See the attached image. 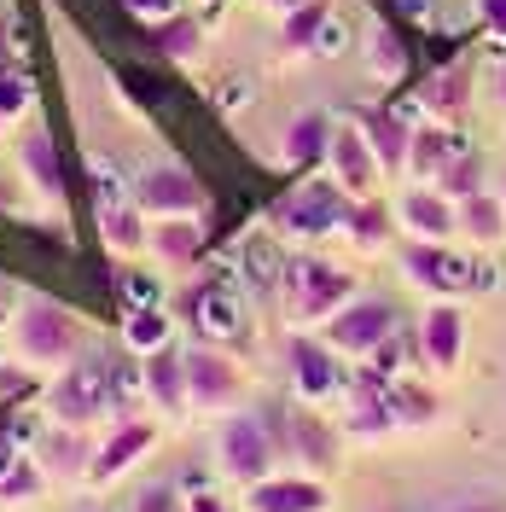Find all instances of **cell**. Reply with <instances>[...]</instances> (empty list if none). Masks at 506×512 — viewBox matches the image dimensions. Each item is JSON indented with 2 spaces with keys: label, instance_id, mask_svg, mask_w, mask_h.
<instances>
[{
  "label": "cell",
  "instance_id": "obj_36",
  "mask_svg": "<svg viewBox=\"0 0 506 512\" xmlns=\"http://www.w3.org/2000/svg\"><path fill=\"white\" fill-rule=\"evenodd\" d=\"M437 187H443L448 198H454V204H460V198H472V192H483V163L472 158V146H466L460 158L448 163V169H443V181H437Z\"/></svg>",
  "mask_w": 506,
  "mask_h": 512
},
{
  "label": "cell",
  "instance_id": "obj_27",
  "mask_svg": "<svg viewBox=\"0 0 506 512\" xmlns=\"http://www.w3.org/2000/svg\"><path fill=\"white\" fill-rule=\"evenodd\" d=\"M41 466H53V472H88L94 454H88L82 425H53V431H41Z\"/></svg>",
  "mask_w": 506,
  "mask_h": 512
},
{
  "label": "cell",
  "instance_id": "obj_54",
  "mask_svg": "<svg viewBox=\"0 0 506 512\" xmlns=\"http://www.w3.org/2000/svg\"><path fill=\"white\" fill-rule=\"evenodd\" d=\"M501 198H506V187H501Z\"/></svg>",
  "mask_w": 506,
  "mask_h": 512
},
{
  "label": "cell",
  "instance_id": "obj_50",
  "mask_svg": "<svg viewBox=\"0 0 506 512\" xmlns=\"http://www.w3.org/2000/svg\"><path fill=\"white\" fill-rule=\"evenodd\" d=\"M268 6H274V12H291V6H303V0H268Z\"/></svg>",
  "mask_w": 506,
  "mask_h": 512
},
{
  "label": "cell",
  "instance_id": "obj_15",
  "mask_svg": "<svg viewBox=\"0 0 506 512\" xmlns=\"http://www.w3.org/2000/svg\"><path fill=\"white\" fill-rule=\"evenodd\" d=\"M396 222L408 227L413 239H431V245H443L460 233V204L448 198L443 187L437 192H402V204H396Z\"/></svg>",
  "mask_w": 506,
  "mask_h": 512
},
{
  "label": "cell",
  "instance_id": "obj_17",
  "mask_svg": "<svg viewBox=\"0 0 506 512\" xmlns=\"http://www.w3.org/2000/svg\"><path fill=\"white\" fill-rule=\"evenodd\" d=\"M466 152V140L443 123H419L408 134V175L413 181H443V169Z\"/></svg>",
  "mask_w": 506,
  "mask_h": 512
},
{
  "label": "cell",
  "instance_id": "obj_6",
  "mask_svg": "<svg viewBox=\"0 0 506 512\" xmlns=\"http://www.w3.org/2000/svg\"><path fill=\"white\" fill-rule=\"evenodd\" d=\"M134 204L146 210V222H175V216H204L210 192L187 163H152L134 175Z\"/></svg>",
  "mask_w": 506,
  "mask_h": 512
},
{
  "label": "cell",
  "instance_id": "obj_19",
  "mask_svg": "<svg viewBox=\"0 0 506 512\" xmlns=\"http://www.w3.org/2000/svg\"><path fill=\"white\" fill-rule=\"evenodd\" d=\"M18 169H24V181H30L41 198H53V204L64 198V158H59V146H53L47 128L24 134V146H18Z\"/></svg>",
  "mask_w": 506,
  "mask_h": 512
},
{
  "label": "cell",
  "instance_id": "obj_31",
  "mask_svg": "<svg viewBox=\"0 0 506 512\" xmlns=\"http://www.w3.org/2000/svg\"><path fill=\"white\" fill-rule=\"evenodd\" d=\"M326 12H332L326 0H303V6H291V12H285V30H280V47H285V53H309Z\"/></svg>",
  "mask_w": 506,
  "mask_h": 512
},
{
  "label": "cell",
  "instance_id": "obj_23",
  "mask_svg": "<svg viewBox=\"0 0 506 512\" xmlns=\"http://www.w3.org/2000/svg\"><path fill=\"white\" fill-rule=\"evenodd\" d=\"M175 344V320H169V309H128L123 315V350L128 355H158Z\"/></svg>",
  "mask_w": 506,
  "mask_h": 512
},
{
  "label": "cell",
  "instance_id": "obj_30",
  "mask_svg": "<svg viewBox=\"0 0 506 512\" xmlns=\"http://www.w3.org/2000/svg\"><path fill=\"white\" fill-rule=\"evenodd\" d=\"M390 227H396V210H384L379 198H355V210H349V239L361 245V251H379L384 239H390Z\"/></svg>",
  "mask_w": 506,
  "mask_h": 512
},
{
  "label": "cell",
  "instance_id": "obj_51",
  "mask_svg": "<svg viewBox=\"0 0 506 512\" xmlns=\"http://www.w3.org/2000/svg\"><path fill=\"white\" fill-rule=\"evenodd\" d=\"M6 18H12V12H6V0H0V30H6Z\"/></svg>",
  "mask_w": 506,
  "mask_h": 512
},
{
  "label": "cell",
  "instance_id": "obj_35",
  "mask_svg": "<svg viewBox=\"0 0 506 512\" xmlns=\"http://www.w3.org/2000/svg\"><path fill=\"white\" fill-rule=\"evenodd\" d=\"M30 105H35L30 70H24V64H6V70H0V117L18 123V117H30Z\"/></svg>",
  "mask_w": 506,
  "mask_h": 512
},
{
  "label": "cell",
  "instance_id": "obj_11",
  "mask_svg": "<svg viewBox=\"0 0 506 512\" xmlns=\"http://www.w3.org/2000/svg\"><path fill=\"white\" fill-rule=\"evenodd\" d=\"M326 169H332V181H338L349 198H373V192H379L384 163H379V152L367 146V134H361V123H355V117L332 128V152H326Z\"/></svg>",
  "mask_w": 506,
  "mask_h": 512
},
{
  "label": "cell",
  "instance_id": "obj_40",
  "mask_svg": "<svg viewBox=\"0 0 506 512\" xmlns=\"http://www.w3.org/2000/svg\"><path fill=\"white\" fill-rule=\"evenodd\" d=\"M140 396H146V367H140V355L111 361V402L128 408V402H140Z\"/></svg>",
  "mask_w": 506,
  "mask_h": 512
},
{
  "label": "cell",
  "instance_id": "obj_39",
  "mask_svg": "<svg viewBox=\"0 0 506 512\" xmlns=\"http://www.w3.org/2000/svg\"><path fill=\"white\" fill-rule=\"evenodd\" d=\"M251 99H256L251 76H222V82L210 88V105H216L222 117H245V111H251Z\"/></svg>",
  "mask_w": 506,
  "mask_h": 512
},
{
  "label": "cell",
  "instance_id": "obj_4",
  "mask_svg": "<svg viewBox=\"0 0 506 512\" xmlns=\"http://www.w3.org/2000/svg\"><path fill=\"white\" fill-rule=\"evenodd\" d=\"M349 210H355V198L326 175V181H303L297 192H285L274 204V227L285 239H326V233L349 227Z\"/></svg>",
  "mask_w": 506,
  "mask_h": 512
},
{
  "label": "cell",
  "instance_id": "obj_14",
  "mask_svg": "<svg viewBox=\"0 0 506 512\" xmlns=\"http://www.w3.org/2000/svg\"><path fill=\"white\" fill-rule=\"evenodd\" d=\"M158 448V425L152 419H123L111 437H105V448H94V466H88V478L94 483H117L134 466V460H146Z\"/></svg>",
  "mask_w": 506,
  "mask_h": 512
},
{
  "label": "cell",
  "instance_id": "obj_7",
  "mask_svg": "<svg viewBox=\"0 0 506 512\" xmlns=\"http://www.w3.org/2000/svg\"><path fill=\"white\" fill-rule=\"evenodd\" d=\"M390 332H396V309H390V303H373V297H355V303H344L338 315L320 326V338H326L338 355H355V361H367V355L379 350Z\"/></svg>",
  "mask_w": 506,
  "mask_h": 512
},
{
  "label": "cell",
  "instance_id": "obj_46",
  "mask_svg": "<svg viewBox=\"0 0 506 512\" xmlns=\"http://www.w3.org/2000/svg\"><path fill=\"white\" fill-rule=\"evenodd\" d=\"M477 24L495 35V41H506V0H483L477 6Z\"/></svg>",
  "mask_w": 506,
  "mask_h": 512
},
{
  "label": "cell",
  "instance_id": "obj_52",
  "mask_svg": "<svg viewBox=\"0 0 506 512\" xmlns=\"http://www.w3.org/2000/svg\"><path fill=\"white\" fill-rule=\"evenodd\" d=\"M501 105H506V64H501Z\"/></svg>",
  "mask_w": 506,
  "mask_h": 512
},
{
  "label": "cell",
  "instance_id": "obj_3",
  "mask_svg": "<svg viewBox=\"0 0 506 512\" xmlns=\"http://www.w3.org/2000/svg\"><path fill=\"white\" fill-rule=\"evenodd\" d=\"M402 268H408V280H419V286L437 291V297H472V291L501 286V268H495V262L448 251V245H425V239L402 251Z\"/></svg>",
  "mask_w": 506,
  "mask_h": 512
},
{
  "label": "cell",
  "instance_id": "obj_28",
  "mask_svg": "<svg viewBox=\"0 0 506 512\" xmlns=\"http://www.w3.org/2000/svg\"><path fill=\"white\" fill-rule=\"evenodd\" d=\"M99 239H105V245H111L117 256L146 251V239H152V227H146V210H140V204L105 210V216H99Z\"/></svg>",
  "mask_w": 506,
  "mask_h": 512
},
{
  "label": "cell",
  "instance_id": "obj_33",
  "mask_svg": "<svg viewBox=\"0 0 506 512\" xmlns=\"http://www.w3.org/2000/svg\"><path fill=\"white\" fill-rule=\"evenodd\" d=\"M367 70H373L379 82H402V76H408V53H402V41L390 30L367 35Z\"/></svg>",
  "mask_w": 506,
  "mask_h": 512
},
{
  "label": "cell",
  "instance_id": "obj_43",
  "mask_svg": "<svg viewBox=\"0 0 506 512\" xmlns=\"http://www.w3.org/2000/svg\"><path fill=\"white\" fill-rule=\"evenodd\" d=\"M134 512H187V495L175 483H152V489H140Z\"/></svg>",
  "mask_w": 506,
  "mask_h": 512
},
{
  "label": "cell",
  "instance_id": "obj_21",
  "mask_svg": "<svg viewBox=\"0 0 506 512\" xmlns=\"http://www.w3.org/2000/svg\"><path fill=\"white\" fill-rule=\"evenodd\" d=\"M355 123H361V134H367V146L379 152L384 175H396V169H408V134L413 128L384 105V111H355Z\"/></svg>",
  "mask_w": 506,
  "mask_h": 512
},
{
  "label": "cell",
  "instance_id": "obj_10",
  "mask_svg": "<svg viewBox=\"0 0 506 512\" xmlns=\"http://www.w3.org/2000/svg\"><path fill=\"white\" fill-rule=\"evenodd\" d=\"M187 396L198 414H227L245 396V373L239 361H227L222 350H187Z\"/></svg>",
  "mask_w": 506,
  "mask_h": 512
},
{
  "label": "cell",
  "instance_id": "obj_49",
  "mask_svg": "<svg viewBox=\"0 0 506 512\" xmlns=\"http://www.w3.org/2000/svg\"><path fill=\"white\" fill-rule=\"evenodd\" d=\"M187 512H227V501L216 489H204V495H187Z\"/></svg>",
  "mask_w": 506,
  "mask_h": 512
},
{
  "label": "cell",
  "instance_id": "obj_9",
  "mask_svg": "<svg viewBox=\"0 0 506 512\" xmlns=\"http://www.w3.org/2000/svg\"><path fill=\"white\" fill-rule=\"evenodd\" d=\"M344 355L332 350L326 338H291L285 344V367H291V390H297V402H332L338 390H344V367H338Z\"/></svg>",
  "mask_w": 506,
  "mask_h": 512
},
{
  "label": "cell",
  "instance_id": "obj_18",
  "mask_svg": "<svg viewBox=\"0 0 506 512\" xmlns=\"http://www.w3.org/2000/svg\"><path fill=\"white\" fill-rule=\"evenodd\" d=\"M233 268H239V286L251 291H274L285 280V251L274 233H245L239 251H233Z\"/></svg>",
  "mask_w": 506,
  "mask_h": 512
},
{
  "label": "cell",
  "instance_id": "obj_45",
  "mask_svg": "<svg viewBox=\"0 0 506 512\" xmlns=\"http://www.w3.org/2000/svg\"><path fill=\"white\" fill-rule=\"evenodd\" d=\"M24 460H30V448H24L12 431H6V425H0V478H6V472H18Z\"/></svg>",
  "mask_w": 506,
  "mask_h": 512
},
{
  "label": "cell",
  "instance_id": "obj_48",
  "mask_svg": "<svg viewBox=\"0 0 506 512\" xmlns=\"http://www.w3.org/2000/svg\"><path fill=\"white\" fill-rule=\"evenodd\" d=\"M175 489H181V495H204V489H210V472H204V466H187Z\"/></svg>",
  "mask_w": 506,
  "mask_h": 512
},
{
  "label": "cell",
  "instance_id": "obj_44",
  "mask_svg": "<svg viewBox=\"0 0 506 512\" xmlns=\"http://www.w3.org/2000/svg\"><path fill=\"white\" fill-rule=\"evenodd\" d=\"M117 6H123V12L134 18V24H146V30H152V24H163V18H175V12H181V0H117Z\"/></svg>",
  "mask_w": 506,
  "mask_h": 512
},
{
  "label": "cell",
  "instance_id": "obj_13",
  "mask_svg": "<svg viewBox=\"0 0 506 512\" xmlns=\"http://www.w3.org/2000/svg\"><path fill=\"white\" fill-rule=\"evenodd\" d=\"M332 507V489L315 478H297V472H268V478L245 483V512H326Z\"/></svg>",
  "mask_w": 506,
  "mask_h": 512
},
{
  "label": "cell",
  "instance_id": "obj_29",
  "mask_svg": "<svg viewBox=\"0 0 506 512\" xmlns=\"http://www.w3.org/2000/svg\"><path fill=\"white\" fill-rule=\"evenodd\" d=\"M88 187H94V216H105V210H123V204H134V181H128L123 169L111 158H88Z\"/></svg>",
  "mask_w": 506,
  "mask_h": 512
},
{
  "label": "cell",
  "instance_id": "obj_53",
  "mask_svg": "<svg viewBox=\"0 0 506 512\" xmlns=\"http://www.w3.org/2000/svg\"><path fill=\"white\" fill-rule=\"evenodd\" d=\"M0 134H6V117H0Z\"/></svg>",
  "mask_w": 506,
  "mask_h": 512
},
{
  "label": "cell",
  "instance_id": "obj_22",
  "mask_svg": "<svg viewBox=\"0 0 506 512\" xmlns=\"http://www.w3.org/2000/svg\"><path fill=\"white\" fill-rule=\"evenodd\" d=\"M332 117L326 111H303L297 123L285 128V163L291 169H315V163H326V152H332Z\"/></svg>",
  "mask_w": 506,
  "mask_h": 512
},
{
  "label": "cell",
  "instance_id": "obj_2",
  "mask_svg": "<svg viewBox=\"0 0 506 512\" xmlns=\"http://www.w3.org/2000/svg\"><path fill=\"white\" fill-rule=\"evenodd\" d=\"M280 286H285V320H291V326H326L344 303L361 297L344 268H332V262H320V256H297V262H285Z\"/></svg>",
  "mask_w": 506,
  "mask_h": 512
},
{
  "label": "cell",
  "instance_id": "obj_55",
  "mask_svg": "<svg viewBox=\"0 0 506 512\" xmlns=\"http://www.w3.org/2000/svg\"><path fill=\"white\" fill-rule=\"evenodd\" d=\"M204 6H210V0H204Z\"/></svg>",
  "mask_w": 506,
  "mask_h": 512
},
{
  "label": "cell",
  "instance_id": "obj_8",
  "mask_svg": "<svg viewBox=\"0 0 506 512\" xmlns=\"http://www.w3.org/2000/svg\"><path fill=\"white\" fill-rule=\"evenodd\" d=\"M216 454H222V472L233 483H256L274 472V431L256 414H233L216 437Z\"/></svg>",
  "mask_w": 506,
  "mask_h": 512
},
{
  "label": "cell",
  "instance_id": "obj_47",
  "mask_svg": "<svg viewBox=\"0 0 506 512\" xmlns=\"http://www.w3.org/2000/svg\"><path fill=\"white\" fill-rule=\"evenodd\" d=\"M396 12H402L408 24H419V30H431V24H437V0H396Z\"/></svg>",
  "mask_w": 506,
  "mask_h": 512
},
{
  "label": "cell",
  "instance_id": "obj_1",
  "mask_svg": "<svg viewBox=\"0 0 506 512\" xmlns=\"http://www.w3.org/2000/svg\"><path fill=\"white\" fill-rule=\"evenodd\" d=\"M12 344H18V361H30L35 373H64L82 355V326L64 303L35 297V303H24V315L12 326Z\"/></svg>",
  "mask_w": 506,
  "mask_h": 512
},
{
  "label": "cell",
  "instance_id": "obj_37",
  "mask_svg": "<svg viewBox=\"0 0 506 512\" xmlns=\"http://www.w3.org/2000/svg\"><path fill=\"white\" fill-rule=\"evenodd\" d=\"M291 443L309 466H332V431L315 425V419H291Z\"/></svg>",
  "mask_w": 506,
  "mask_h": 512
},
{
  "label": "cell",
  "instance_id": "obj_41",
  "mask_svg": "<svg viewBox=\"0 0 506 512\" xmlns=\"http://www.w3.org/2000/svg\"><path fill=\"white\" fill-rule=\"evenodd\" d=\"M30 396H41L30 361H0V402H30Z\"/></svg>",
  "mask_w": 506,
  "mask_h": 512
},
{
  "label": "cell",
  "instance_id": "obj_38",
  "mask_svg": "<svg viewBox=\"0 0 506 512\" xmlns=\"http://www.w3.org/2000/svg\"><path fill=\"white\" fill-rule=\"evenodd\" d=\"M41 489H47L41 466H35V460H24L18 472H6V478H0V507H24V501H35Z\"/></svg>",
  "mask_w": 506,
  "mask_h": 512
},
{
  "label": "cell",
  "instance_id": "obj_32",
  "mask_svg": "<svg viewBox=\"0 0 506 512\" xmlns=\"http://www.w3.org/2000/svg\"><path fill=\"white\" fill-rule=\"evenodd\" d=\"M419 105H425V117H454V111L466 105V76H460V70H437V76L425 82Z\"/></svg>",
  "mask_w": 506,
  "mask_h": 512
},
{
  "label": "cell",
  "instance_id": "obj_16",
  "mask_svg": "<svg viewBox=\"0 0 506 512\" xmlns=\"http://www.w3.org/2000/svg\"><path fill=\"white\" fill-rule=\"evenodd\" d=\"M460 355H466V320H460V309L443 303V309H431L419 320V361L437 367V373H454Z\"/></svg>",
  "mask_w": 506,
  "mask_h": 512
},
{
  "label": "cell",
  "instance_id": "obj_5",
  "mask_svg": "<svg viewBox=\"0 0 506 512\" xmlns=\"http://www.w3.org/2000/svg\"><path fill=\"white\" fill-rule=\"evenodd\" d=\"M47 408L59 425H94L99 414H111L117 402H111V361L105 355H76L70 367H64V379H53L47 390Z\"/></svg>",
  "mask_w": 506,
  "mask_h": 512
},
{
  "label": "cell",
  "instance_id": "obj_25",
  "mask_svg": "<svg viewBox=\"0 0 506 512\" xmlns=\"http://www.w3.org/2000/svg\"><path fill=\"white\" fill-rule=\"evenodd\" d=\"M152 47H158L169 64H198V53H204V24L187 18V12H175V18L152 24Z\"/></svg>",
  "mask_w": 506,
  "mask_h": 512
},
{
  "label": "cell",
  "instance_id": "obj_24",
  "mask_svg": "<svg viewBox=\"0 0 506 512\" xmlns=\"http://www.w3.org/2000/svg\"><path fill=\"white\" fill-rule=\"evenodd\" d=\"M146 251L163 256V262H192V256H204V227H198V216L152 222V239H146Z\"/></svg>",
  "mask_w": 506,
  "mask_h": 512
},
{
  "label": "cell",
  "instance_id": "obj_12",
  "mask_svg": "<svg viewBox=\"0 0 506 512\" xmlns=\"http://www.w3.org/2000/svg\"><path fill=\"white\" fill-rule=\"evenodd\" d=\"M192 326L210 338V344H239L251 332V309H245V291L233 280H204L192 291Z\"/></svg>",
  "mask_w": 506,
  "mask_h": 512
},
{
  "label": "cell",
  "instance_id": "obj_42",
  "mask_svg": "<svg viewBox=\"0 0 506 512\" xmlns=\"http://www.w3.org/2000/svg\"><path fill=\"white\" fill-rule=\"evenodd\" d=\"M349 53V18H338V12H326L315 30V47H309V59H344Z\"/></svg>",
  "mask_w": 506,
  "mask_h": 512
},
{
  "label": "cell",
  "instance_id": "obj_26",
  "mask_svg": "<svg viewBox=\"0 0 506 512\" xmlns=\"http://www.w3.org/2000/svg\"><path fill=\"white\" fill-rule=\"evenodd\" d=\"M460 233H472L477 245H501L506 239V198H495V192L460 198Z\"/></svg>",
  "mask_w": 506,
  "mask_h": 512
},
{
  "label": "cell",
  "instance_id": "obj_20",
  "mask_svg": "<svg viewBox=\"0 0 506 512\" xmlns=\"http://www.w3.org/2000/svg\"><path fill=\"white\" fill-rule=\"evenodd\" d=\"M146 402H158V414H187L192 396H187V355L158 350L146 355Z\"/></svg>",
  "mask_w": 506,
  "mask_h": 512
},
{
  "label": "cell",
  "instance_id": "obj_34",
  "mask_svg": "<svg viewBox=\"0 0 506 512\" xmlns=\"http://www.w3.org/2000/svg\"><path fill=\"white\" fill-rule=\"evenodd\" d=\"M117 303L128 309H163V280L158 274H146V268H123L117 274Z\"/></svg>",
  "mask_w": 506,
  "mask_h": 512
}]
</instances>
